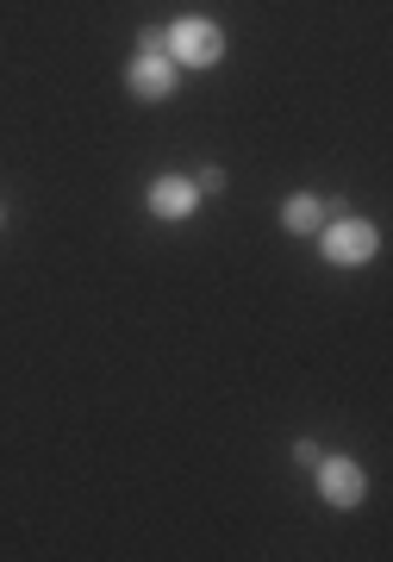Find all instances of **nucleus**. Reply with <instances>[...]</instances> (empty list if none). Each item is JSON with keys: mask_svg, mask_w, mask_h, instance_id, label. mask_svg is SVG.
<instances>
[{"mask_svg": "<svg viewBox=\"0 0 393 562\" xmlns=\"http://www.w3.org/2000/svg\"><path fill=\"white\" fill-rule=\"evenodd\" d=\"M162 50L176 63H188V69H213V63L225 57V32H218L213 20H176L162 32Z\"/></svg>", "mask_w": 393, "mask_h": 562, "instance_id": "1", "label": "nucleus"}, {"mask_svg": "<svg viewBox=\"0 0 393 562\" xmlns=\"http://www.w3.org/2000/svg\"><path fill=\"white\" fill-rule=\"evenodd\" d=\"M374 250H381V238H374L369 220H337V225H325V257H332L337 269H362Z\"/></svg>", "mask_w": 393, "mask_h": 562, "instance_id": "2", "label": "nucleus"}, {"mask_svg": "<svg viewBox=\"0 0 393 562\" xmlns=\"http://www.w3.org/2000/svg\"><path fill=\"white\" fill-rule=\"evenodd\" d=\"M313 469H318V494H325L332 506H356V501H362V487H369L350 457H318Z\"/></svg>", "mask_w": 393, "mask_h": 562, "instance_id": "3", "label": "nucleus"}, {"mask_svg": "<svg viewBox=\"0 0 393 562\" xmlns=\"http://www.w3.org/2000/svg\"><path fill=\"white\" fill-rule=\"evenodd\" d=\"M125 88H132L138 101H169V94H176V63L162 57V50L157 57H138L125 69Z\"/></svg>", "mask_w": 393, "mask_h": 562, "instance_id": "4", "label": "nucleus"}, {"mask_svg": "<svg viewBox=\"0 0 393 562\" xmlns=\"http://www.w3.org/2000/svg\"><path fill=\"white\" fill-rule=\"evenodd\" d=\"M200 201H206V194H200L188 176H157L150 181V213H157V220H188Z\"/></svg>", "mask_w": 393, "mask_h": 562, "instance_id": "5", "label": "nucleus"}, {"mask_svg": "<svg viewBox=\"0 0 393 562\" xmlns=\"http://www.w3.org/2000/svg\"><path fill=\"white\" fill-rule=\"evenodd\" d=\"M281 225H288L294 238H306V232H318V225H325V201H318V194H294V201L281 206Z\"/></svg>", "mask_w": 393, "mask_h": 562, "instance_id": "6", "label": "nucleus"}, {"mask_svg": "<svg viewBox=\"0 0 393 562\" xmlns=\"http://www.w3.org/2000/svg\"><path fill=\"white\" fill-rule=\"evenodd\" d=\"M138 50H144V57H157V50H162V32H157V25H144V32H138Z\"/></svg>", "mask_w": 393, "mask_h": 562, "instance_id": "7", "label": "nucleus"}, {"mask_svg": "<svg viewBox=\"0 0 393 562\" xmlns=\"http://www.w3.org/2000/svg\"><path fill=\"white\" fill-rule=\"evenodd\" d=\"M318 457H325V450H318V443H294V462H300V469H313Z\"/></svg>", "mask_w": 393, "mask_h": 562, "instance_id": "8", "label": "nucleus"}]
</instances>
